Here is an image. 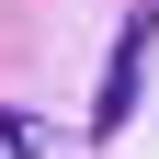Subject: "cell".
<instances>
[{
  "instance_id": "1",
  "label": "cell",
  "mask_w": 159,
  "mask_h": 159,
  "mask_svg": "<svg viewBox=\"0 0 159 159\" xmlns=\"http://www.w3.org/2000/svg\"><path fill=\"white\" fill-rule=\"evenodd\" d=\"M148 46H159V0H125L114 68H102V91H91V136H114V125L136 114V91H148Z\"/></svg>"
}]
</instances>
